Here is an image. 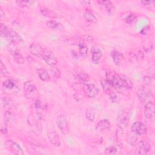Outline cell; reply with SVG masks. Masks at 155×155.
<instances>
[{
	"label": "cell",
	"mask_w": 155,
	"mask_h": 155,
	"mask_svg": "<svg viewBox=\"0 0 155 155\" xmlns=\"http://www.w3.org/2000/svg\"><path fill=\"white\" fill-rule=\"evenodd\" d=\"M24 93L28 100L35 101L39 99V91L35 85L30 81H26L24 84Z\"/></svg>",
	"instance_id": "obj_1"
},
{
	"label": "cell",
	"mask_w": 155,
	"mask_h": 155,
	"mask_svg": "<svg viewBox=\"0 0 155 155\" xmlns=\"http://www.w3.org/2000/svg\"><path fill=\"white\" fill-rule=\"evenodd\" d=\"M137 97L142 103L146 104L149 101H152L153 94L152 91L146 86H142L139 88L137 92Z\"/></svg>",
	"instance_id": "obj_2"
},
{
	"label": "cell",
	"mask_w": 155,
	"mask_h": 155,
	"mask_svg": "<svg viewBox=\"0 0 155 155\" xmlns=\"http://www.w3.org/2000/svg\"><path fill=\"white\" fill-rule=\"evenodd\" d=\"M130 119V111L128 108L122 110L117 116L118 125L122 128H126L129 123Z\"/></svg>",
	"instance_id": "obj_3"
},
{
	"label": "cell",
	"mask_w": 155,
	"mask_h": 155,
	"mask_svg": "<svg viewBox=\"0 0 155 155\" xmlns=\"http://www.w3.org/2000/svg\"><path fill=\"white\" fill-rule=\"evenodd\" d=\"M36 114L39 119H43L47 111V105L45 102L37 99L34 103Z\"/></svg>",
	"instance_id": "obj_4"
},
{
	"label": "cell",
	"mask_w": 155,
	"mask_h": 155,
	"mask_svg": "<svg viewBox=\"0 0 155 155\" xmlns=\"http://www.w3.org/2000/svg\"><path fill=\"white\" fill-rule=\"evenodd\" d=\"M56 124L60 131L64 135L68 133L69 128L66 117L64 115H59L56 120Z\"/></svg>",
	"instance_id": "obj_5"
},
{
	"label": "cell",
	"mask_w": 155,
	"mask_h": 155,
	"mask_svg": "<svg viewBox=\"0 0 155 155\" xmlns=\"http://www.w3.org/2000/svg\"><path fill=\"white\" fill-rule=\"evenodd\" d=\"M42 59L45 63L50 67H54L57 63V59L53 51L50 50L45 49L42 55Z\"/></svg>",
	"instance_id": "obj_6"
},
{
	"label": "cell",
	"mask_w": 155,
	"mask_h": 155,
	"mask_svg": "<svg viewBox=\"0 0 155 155\" xmlns=\"http://www.w3.org/2000/svg\"><path fill=\"white\" fill-rule=\"evenodd\" d=\"M150 150L151 145L150 142L147 140H142L138 143L134 153L139 155L146 154L150 151Z\"/></svg>",
	"instance_id": "obj_7"
},
{
	"label": "cell",
	"mask_w": 155,
	"mask_h": 155,
	"mask_svg": "<svg viewBox=\"0 0 155 155\" xmlns=\"http://www.w3.org/2000/svg\"><path fill=\"white\" fill-rule=\"evenodd\" d=\"M5 145L7 148L13 154L18 155L24 154L23 150L21 146L18 143L14 142L12 140H7L5 142Z\"/></svg>",
	"instance_id": "obj_8"
},
{
	"label": "cell",
	"mask_w": 155,
	"mask_h": 155,
	"mask_svg": "<svg viewBox=\"0 0 155 155\" xmlns=\"http://www.w3.org/2000/svg\"><path fill=\"white\" fill-rule=\"evenodd\" d=\"M8 50L16 63L19 64H24V58L20 53V51L15 47V45L10 44V45H9L8 46Z\"/></svg>",
	"instance_id": "obj_9"
},
{
	"label": "cell",
	"mask_w": 155,
	"mask_h": 155,
	"mask_svg": "<svg viewBox=\"0 0 155 155\" xmlns=\"http://www.w3.org/2000/svg\"><path fill=\"white\" fill-rule=\"evenodd\" d=\"M84 92L90 98L94 97L99 93V88L93 84H85L84 85Z\"/></svg>",
	"instance_id": "obj_10"
},
{
	"label": "cell",
	"mask_w": 155,
	"mask_h": 155,
	"mask_svg": "<svg viewBox=\"0 0 155 155\" xmlns=\"http://www.w3.org/2000/svg\"><path fill=\"white\" fill-rule=\"evenodd\" d=\"M5 38L7 39L10 44H12L13 45L19 44L22 41L21 37L15 30L12 28H8Z\"/></svg>",
	"instance_id": "obj_11"
},
{
	"label": "cell",
	"mask_w": 155,
	"mask_h": 155,
	"mask_svg": "<svg viewBox=\"0 0 155 155\" xmlns=\"http://www.w3.org/2000/svg\"><path fill=\"white\" fill-rule=\"evenodd\" d=\"M131 131L136 135H143L146 134L147 128L143 122L136 121L132 124Z\"/></svg>",
	"instance_id": "obj_12"
},
{
	"label": "cell",
	"mask_w": 155,
	"mask_h": 155,
	"mask_svg": "<svg viewBox=\"0 0 155 155\" xmlns=\"http://www.w3.org/2000/svg\"><path fill=\"white\" fill-rule=\"evenodd\" d=\"M144 116L147 119L151 120L154 116V104L153 101H149L145 104Z\"/></svg>",
	"instance_id": "obj_13"
},
{
	"label": "cell",
	"mask_w": 155,
	"mask_h": 155,
	"mask_svg": "<svg viewBox=\"0 0 155 155\" xmlns=\"http://www.w3.org/2000/svg\"><path fill=\"white\" fill-rule=\"evenodd\" d=\"M111 128V124L108 119H104L100 120L96 125V129L99 132L108 131Z\"/></svg>",
	"instance_id": "obj_14"
},
{
	"label": "cell",
	"mask_w": 155,
	"mask_h": 155,
	"mask_svg": "<svg viewBox=\"0 0 155 155\" xmlns=\"http://www.w3.org/2000/svg\"><path fill=\"white\" fill-rule=\"evenodd\" d=\"M110 55L115 64L117 65H121L122 64H124L125 60L124 56L120 51L114 50L111 52Z\"/></svg>",
	"instance_id": "obj_15"
},
{
	"label": "cell",
	"mask_w": 155,
	"mask_h": 155,
	"mask_svg": "<svg viewBox=\"0 0 155 155\" xmlns=\"http://www.w3.org/2000/svg\"><path fill=\"white\" fill-rule=\"evenodd\" d=\"M29 50L31 54L35 56H41L44 52L43 48L38 44H31L29 47Z\"/></svg>",
	"instance_id": "obj_16"
},
{
	"label": "cell",
	"mask_w": 155,
	"mask_h": 155,
	"mask_svg": "<svg viewBox=\"0 0 155 155\" xmlns=\"http://www.w3.org/2000/svg\"><path fill=\"white\" fill-rule=\"evenodd\" d=\"M91 53L92 61L94 64H98L102 56L101 50L97 47H93L91 50Z\"/></svg>",
	"instance_id": "obj_17"
},
{
	"label": "cell",
	"mask_w": 155,
	"mask_h": 155,
	"mask_svg": "<svg viewBox=\"0 0 155 155\" xmlns=\"http://www.w3.org/2000/svg\"><path fill=\"white\" fill-rule=\"evenodd\" d=\"M48 139L50 142L55 147H59L61 145V140L58 134L54 131L49 132L48 134Z\"/></svg>",
	"instance_id": "obj_18"
},
{
	"label": "cell",
	"mask_w": 155,
	"mask_h": 155,
	"mask_svg": "<svg viewBox=\"0 0 155 155\" xmlns=\"http://www.w3.org/2000/svg\"><path fill=\"white\" fill-rule=\"evenodd\" d=\"M76 79L82 84H87L90 81V77L84 71H78L75 74Z\"/></svg>",
	"instance_id": "obj_19"
},
{
	"label": "cell",
	"mask_w": 155,
	"mask_h": 155,
	"mask_svg": "<svg viewBox=\"0 0 155 155\" xmlns=\"http://www.w3.org/2000/svg\"><path fill=\"white\" fill-rule=\"evenodd\" d=\"M97 2L99 4L102 5L109 14L112 15L114 13V7L111 1H99Z\"/></svg>",
	"instance_id": "obj_20"
},
{
	"label": "cell",
	"mask_w": 155,
	"mask_h": 155,
	"mask_svg": "<svg viewBox=\"0 0 155 155\" xmlns=\"http://www.w3.org/2000/svg\"><path fill=\"white\" fill-rule=\"evenodd\" d=\"M41 13H42V15L45 17L47 18H56L58 17V14L53 10L48 8H42L40 10Z\"/></svg>",
	"instance_id": "obj_21"
},
{
	"label": "cell",
	"mask_w": 155,
	"mask_h": 155,
	"mask_svg": "<svg viewBox=\"0 0 155 155\" xmlns=\"http://www.w3.org/2000/svg\"><path fill=\"white\" fill-rule=\"evenodd\" d=\"M37 74L41 80L44 82H48L50 79V75L48 71L44 68H39L37 70Z\"/></svg>",
	"instance_id": "obj_22"
},
{
	"label": "cell",
	"mask_w": 155,
	"mask_h": 155,
	"mask_svg": "<svg viewBox=\"0 0 155 155\" xmlns=\"http://www.w3.org/2000/svg\"><path fill=\"white\" fill-rule=\"evenodd\" d=\"M124 85L125 87V89H128V90H131L133 88V84L131 81V79L127 76L124 75V74H119Z\"/></svg>",
	"instance_id": "obj_23"
},
{
	"label": "cell",
	"mask_w": 155,
	"mask_h": 155,
	"mask_svg": "<svg viewBox=\"0 0 155 155\" xmlns=\"http://www.w3.org/2000/svg\"><path fill=\"white\" fill-rule=\"evenodd\" d=\"M28 122L30 124V127H31L33 132L38 133H40L41 132L42 126L39 122H38L36 120L31 119V120H30Z\"/></svg>",
	"instance_id": "obj_24"
},
{
	"label": "cell",
	"mask_w": 155,
	"mask_h": 155,
	"mask_svg": "<svg viewBox=\"0 0 155 155\" xmlns=\"http://www.w3.org/2000/svg\"><path fill=\"white\" fill-rule=\"evenodd\" d=\"M1 101L4 108L6 109H10L13 107V102L12 100L6 95H2Z\"/></svg>",
	"instance_id": "obj_25"
},
{
	"label": "cell",
	"mask_w": 155,
	"mask_h": 155,
	"mask_svg": "<svg viewBox=\"0 0 155 155\" xmlns=\"http://www.w3.org/2000/svg\"><path fill=\"white\" fill-rule=\"evenodd\" d=\"M84 18L87 21L91 23H96L97 21L96 16L90 10H86L84 12Z\"/></svg>",
	"instance_id": "obj_26"
},
{
	"label": "cell",
	"mask_w": 155,
	"mask_h": 155,
	"mask_svg": "<svg viewBox=\"0 0 155 155\" xmlns=\"http://www.w3.org/2000/svg\"><path fill=\"white\" fill-rule=\"evenodd\" d=\"M78 46H79V51L81 56L82 57L85 58L88 54V47L87 44L80 41L78 44Z\"/></svg>",
	"instance_id": "obj_27"
},
{
	"label": "cell",
	"mask_w": 155,
	"mask_h": 155,
	"mask_svg": "<svg viewBox=\"0 0 155 155\" xmlns=\"http://www.w3.org/2000/svg\"><path fill=\"white\" fill-rule=\"evenodd\" d=\"M96 111L93 108H88L85 111V117L90 122H93L95 119Z\"/></svg>",
	"instance_id": "obj_28"
},
{
	"label": "cell",
	"mask_w": 155,
	"mask_h": 155,
	"mask_svg": "<svg viewBox=\"0 0 155 155\" xmlns=\"http://www.w3.org/2000/svg\"><path fill=\"white\" fill-rule=\"evenodd\" d=\"M2 86L4 88L7 90H12L16 87V82L13 79H8L4 81Z\"/></svg>",
	"instance_id": "obj_29"
},
{
	"label": "cell",
	"mask_w": 155,
	"mask_h": 155,
	"mask_svg": "<svg viewBox=\"0 0 155 155\" xmlns=\"http://www.w3.org/2000/svg\"><path fill=\"white\" fill-rule=\"evenodd\" d=\"M101 86L104 90V91H105V93L107 94H110L113 91L111 90V86L106 81V80H101Z\"/></svg>",
	"instance_id": "obj_30"
},
{
	"label": "cell",
	"mask_w": 155,
	"mask_h": 155,
	"mask_svg": "<svg viewBox=\"0 0 155 155\" xmlns=\"http://www.w3.org/2000/svg\"><path fill=\"white\" fill-rule=\"evenodd\" d=\"M46 25L48 28H52V29H57L61 26V24L58 21H56L55 20H50L47 21L46 22Z\"/></svg>",
	"instance_id": "obj_31"
},
{
	"label": "cell",
	"mask_w": 155,
	"mask_h": 155,
	"mask_svg": "<svg viewBox=\"0 0 155 155\" xmlns=\"http://www.w3.org/2000/svg\"><path fill=\"white\" fill-rule=\"evenodd\" d=\"M35 2V1H29V0H27V1H16V3L19 5V6H21V7H30L31 6V5H33L34 3Z\"/></svg>",
	"instance_id": "obj_32"
},
{
	"label": "cell",
	"mask_w": 155,
	"mask_h": 155,
	"mask_svg": "<svg viewBox=\"0 0 155 155\" xmlns=\"http://www.w3.org/2000/svg\"><path fill=\"white\" fill-rule=\"evenodd\" d=\"M136 16L134 14H130L126 16L125 18V22L128 24H133L136 20Z\"/></svg>",
	"instance_id": "obj_33"
},
{
	"label": "cell",
	"mask_w": 155,
	"mask_h": 155,
	"mask_svg": "<svg viewBox=\"0 0 155 155\" xmlns=\"http://www.w3.org/2000/svg\"><path fill=\"white\" fill-rule=\"evenodd\" d=\"M117 149L114 146H110L105 148V153L107 154H115L117 153Z\"/></svg>",
	"instance_id": "obj_34"
},
{
	"label": "cell",
	"mask_w": 155,
	"mask_h": 155,
	"mask_svg": "<svg viewBox=\"0 0 155 155\" xmlns=\"http://www.w3.org/2000/svg\"><path fill=\"white\" fill-rule=\"evenodd\" d=\"M8 27L6 25H5L4 24L1 23L0 25V33L1 36L5 37L8 32Z\"/></svg>",
	"instance_id": "obj_35"
},
{
	"label": "cell",
	"mask_w": 155,
	"mask_h": 155,
	"mask_svg": "<svg viewBox=\"0 0 155 155\" xmlns=\"http://www.w3.org/2000/svg\"><path fill=\"white\" fill-rule=\"evenodd\" d=\"M4 122L5 124H8L12 120V113L9 111H6L4 113Z\"/></svg>",
	"instance_id": "obj_36"
},
{
	"label": "cell",
	"mask_w": 155,
	"mask_h": 155,
	"mask_svg": "<svg viewBox=\"0 0 155 155\" xmlns=\"http://www.w3.org/2000/svg\"><path fill=\"white\" fill-rule=\"evenodd\" d=\"M0 71H1V74L4 75V76H7L8 74V71L5 65L4 64V63L2 61H1V63H0Z\"/></svg>",
	"instance_id": "obj_37"
},
{
	"label": "cell",
	"mask_w": 155,
	"mask_h": 155,
	"mask_svg": "<svg viewBox=\"0 0 155 155\" xmlns=\"http://www.w3.org/2000/svg\"><path fill=\"white\" fill-rule=\"evenodd\" d=\"M137 135L134 133H133V134L131 135L130 137H129V139H128V142L130 145H131L132 146H134L135 145V144L136 143V142H137Z\"/></svg>",
	"instance_id": "obj_38"
},
{
	"label": "cell",
	"mask_w": 155,
	"mask_h": 155,
	"mask_svg": "<svg viewBox=\"0 0 155 155\" xmlns=\"http://www.w3.org/2000/svg\"><path fill=\"white\" fill-rule=\"evenodd\" d=\"M29 142H30V144L31 145L30 146L35 150H37V149L40 150V148H41V145L35 140L32 139L31 140H29Z\"/></svg>",
	"instance_id": "obj_39"
},
{
	"label": "cell",
	"mask_w": 155,
	"mask_h": 155,
	"mask_svg": "<svg viewBox=\"0 0 155 155\" xmlns=\"http://www.w3.org/2000/svg\"><path fill=\"white\" fill-rule=\"evenodd\" d=\"M124 134V128L118 125L116 129V136L117 137H122Z\"/></svg>",
	"instance_id": "obj_40"
},
{
	"label": "cell",
	"mask_w": 155,
	"mask_h": 155,
	"mask_svg": "<svg viewBox=\"0 0 155 155\" xmlns=\"http://www.w3.org/2000/svg\"><path fill=\"white\" fill-rule=\"evenodd\" d=\"M109 96H110V100H111L113 102H118V101L119 100V96H117L113 91H112V92L109 94Z\"/></svg>",
	"instance_id": "obj_41"
},
{
	"label": "cell",
	"mask_w": 155,
	"mask_h": 155,
	"mask_svg": "<svg viewBox=\"0 0 155 155\" xmlns=\"http://www.w3.org/2000/svg\"><path fill=\"white\" fill-rule=\"evenodd\" d=\"M52 68H53V70H52L53 74L56 78H59L60 77V75H61V71H59V70L58 68L55 67V66L54 67H52Z\"/></svg>",
	"instance_id": "obj_42"
},
{
	"label": "cell",
	"mask_w": 155,
	"mask_h": 155,
	"mask_svg": "<svg viewBox=\"0 0 155 155\" xmlns=\"http://www.w3.org/2000/svg\"><path fill=\"white\" fill-rule=\"evenodd\" d=\"M141 3L146 6H152L154 5V1H142Z\"/></svg>",
	"instance_id": "obj_43"
},
{
	"label": "cell",
	"mask_w": 155,
	"mask_h": 155,
	"mask_svg": "<svg viewBox=\"0 0 155 155\" xmlns=\"http://www.w3.org/2000/svg\"><path fill=\"white\" fill-rule=\"evenodd\" d=\"M143 48H144V50H145V51H147V52H150V51H151V50H152V49H153V44H151V43H149V44H147L146 45H145V46H144L143 47Z\"/></svg>",
	"instance_id": "obj_44"
},
{
	"label": "cell",
	"mask_w": 155,
	"mask_h": 155,
	"mask_svg": "<svg viewBox=\"0 0 155 155\" xmlns=\"http://www.w3.org/2000/svg\"><path fill=\"white\" fill-rule=\"evenodd\" d=\"M143 81L145 84L150 85V84L151 82V78L150 76H144Z\"/></svg>",
	"instance_id": "obj_45"
},
{
	"label": "cell",
	"mask_w": 155,
	"mask_h": 155,
	"mask_svg": "<svg viewBox=\"0 0 155 155\" xmlns=\"http://www.w3.org/2000/svg\"><path fill=\"white\" fill-rule=\"evenodd\" d=\"M1 132L2 134H7V124L5 123V124L4 125H2L1 127Z\"/></svg>",
	"instance_id": "obj_46"
},
{
	"label": "cell",
	"mask_w": 155,
	"mask_h": 155,
	"mask_svg": "<svg viewBox=\"0 0 155 155\" xmlns=\"http://www.w3.org/2000/svg\"><path fill=\"white\" fill-rule=\"evenodd\" d=\"M148 30H149V26H148V25L145 26V27H143V28L142 29L140 33H141L142 35H145V34L147 33V31H148Z\"/></svg>",
	"instance_id": "obj_47"
},
{
	"label": "cell",
	"mask_w": 155,
	"mask_h": 155,
	"mask_svg": "<svg viewBox=\"0 0 155 155\" xmlns=\"http://www.w3.org/2000/svg\"><path fill=\"white\" fill-rule=\"evenodd\" d=\"M4 15V12H3V10H2V9H1V17L2 18Z\"/></svg>",
	"instance_id": "obj_48"
}]
</instances>
